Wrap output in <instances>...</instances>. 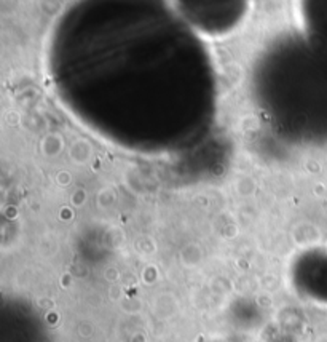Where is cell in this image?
<instances>
[{
	"mask_svg": "<svg viewBox=\"0 0 327 342\" xmlns=\"http://www.w3.org/2000/svg\"><path fill=\"white\" fill-rule=\"evenodd\" d=\"M5 214H6L8 217H16V216H18V209L13 208V206H10V208H6V213H5Z\"/></svg>",
	"mask_w": 327,
	"mask_h": 342,
	"instance_id": "obj_7",
	"label": "cell"
},
{
	"mask_svg": "<svg viewBox=\"0 0 327 342\" xmlns=\"http://www.w3.org/2000/svg\"><path fill=\"white\" fill-rule=\"evenodd\" d=\"M85 200H86V192L83 190V189H78L77 192H73V195H72V205L83 206V205H85Z\"/></svg>",
	"mask_w": 327,
	"mask_h": 342,
	"instance_id": "obj_2",
	"label": "cell"
},
{
	"mask_svg": "<svg viewBox=\"0 0 327 342\" xmlns=\"http://www.w3.org/2000/svg\"><path fill=\"white\" fill-rule=\"evenodd\" d=\"M259 302H260V306H270V304H271V299H270V298H268V299H262V298H260Z\"/></svg>",
	"mask_w": 327,
	"mask_h": 342,
	"instance_id": "obj_9",
	"label": "cell"
},
{
	"mask_svg": "<svg viewBox=\"0 0 327 342\" xmlns=\"http://www.w3.org/2000/svg\"><path fill=\"white\" fill-rule=\"evenodd\" d=\"M85 144V141H78L72 146V150H70V157L75 163H85L88 160V157L91 154V147L86 144L85 147H81Z\"/></svg>",
	"mask_w": 327,
	"mask_h": 342,
	"instance_id": "obj_1",
	"label": "cell"
},
{
	"mask_svg": "<svg viewBox=\"0 0 327 342\" xmlns=\"http://www.w3.org/2000/svg\"><path fill=\"white\" fill-rule=\"evenodd\" d=\"M121 293V289H120V286H114V288L110 289V298L114 299V294H117V298H118V294Z\"/></svg>",
	"mask_w": 327,
	"mask_h": 342,
	"instance_id": "obj_8",
	"label": "cell"
},
{
	"mask_svg": "<svg viewBox=\"0 0 327 342\" xmlns=\"http://www.w3.org/2000/svg\"><path fill=\"white\" fill-rule=\"evenodd\" d=\"M212 173H214V176H222L223 166H222V165H214V166H212Z\"/></svg>",
	"mask_w": 327,
	"mask_h": 342,
	"instance_id": "obj_5",
	"label": "cell"
},
{
	"mask_svg": "<svg viewBox=\"0 0 327 342\" xmlns=\"http://www.w3.org/2000/svg\"><path fill=\"white\" fill-rule=\"evenodd\" d=\"M70 181H72L70 173H67V171H61V173L58 174V182L61 184V186H67Z\"/></svg>",
	"mask_w": 327,
	"mask_h": 342,
	"instance_id": "obj_3",
	"label": "cell"
},
{
	"mask_svg": "<svg viewBox=\"0 0 327 342\" xmlns=\"http://www.w3.org/2000/svg\"><path fill=\"white\" fill-rule=\"evenodd\" d=\"M6 118L10 120V125H16L18 122H19V115H18V114H14V115H13V114H8Z\"/></svg>",
	"mask_w": 327,
	"mask_h": 342,
	"instance_id": "obj_6",
	"label": "cell"
},
{
	"mask_svg": "<svg viewBox=\"0 0 327 342\" xmlns=\"http://www.w3.org/2000/svg\"><path fill=\"white\" fill-rule=\"evenodd\" d=\"M59 216H61V219H72V216H73V214H72V211H70L69 208H62Z\"/></svg>",
	"mask_w": 327,
	"mask_h": 342,
	"instance_id": "obj_4",
	"label": "cell"
}]
</instances>
